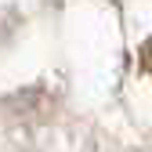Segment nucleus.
I'll return each mask as SVG.
<instances>
[{"instance_id": "f257e3e1", "label": "nucleus", "mask_w": 152, "mask_h": 152, "mask_svg": "<svg viewBox=\"0 0 152 152\" xmlns=\"http://www.w3.org/2000/svg\"><path fill=\"white\" fill-rule=\"evenodd\" d=\"M138 62H141V72H148V76H152V40H145V44H141Z\"/></svg>"}]
</instances>
